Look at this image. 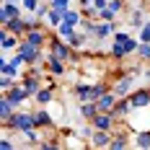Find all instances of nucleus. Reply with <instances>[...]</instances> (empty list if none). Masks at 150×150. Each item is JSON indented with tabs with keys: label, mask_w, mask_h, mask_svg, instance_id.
<instances>
[{
	"label": "nucleus",
	"mask_w": 150,
	"mask_h": 150,
	"mask_svg": "<svg viewBox=\"0 0 150 150\" xmlns=\"http://www.w3.org/2000/svg\"><path fill=\"white\" fill-rule=\"evenodd\" d=\"M3 75H11V78H16V75H18V67H16L11 60H3Z\"/></svg>",
	"instance_id": "b1692460"
},
{
	"label": "nucleus",
	"mask_w": 150,
	"mask_h": 150,
	"mask_svg": "<svg viewBox=\"0 0 150 150\" xmlns=\"http://www.w3.org/2000/svg\"><path fill=\"white\" fill-rule=\"evenodd\" d=\"M83 42H86V39H83L80 34H73V36H70V47H83Z\"/></svg>",
	"instance_id": "7c9ffc66"
},
{
	"label": "nucleus",
	"mask_w": 150,
	"mask_h": 150,
	"mask_svg": "<svg viewBox=\"0 0 150 150\" xmlns=\"http://www.w3.org/2000/svg\"><path fill=\"white\" fill-rule=\"evenodd\" d=\"M49 5H52V8H54V11H62V13H65V11H67V8H70V0H52V3H49Z\"/></svg>",
	"instance_id": "bb28decb"
},
{
	"label": "nucleus",
	"mask_w": 150,
	"mask_h": 150,
	"mask_svg": "<svg viewBox=\"0 0 150 150\" xmlns=\"http://www.w3.org/2000/svg\"><path fill=\"white\" fill-rule=\"evenodd\" d=\"M49 73H52V75H62V73H65L62 60H60V57H54V54L49 57Z\"/></svg>",
	"instance_id": "f3484780"
},
{
	"label": "nucleus",
	"mask_w": 150,
	"mask_h": 150,
	"mask_svg": "<svg viewBox=\"0 0 150 150\" xmlns=\"http://www.w3.org/2000/svg\"><path fill=\"white\" fill-rule=\"evenodd\" d=\"M11 62H13L16 67H21V65H23V62H26V60H23V57H21V54H16V57H13V60H11Z\"/></svg>",
	"instance_id": "58836bf2"
},
{
	"label": "nucleus",
	"mask_w": 150,
	"mask_h": 150,
	"mask_svg": "<svg viewBox=\"0 0 150 150\" xmlns=\"http://www.w3.org/2000/svg\"><path fill=\"white\" fill-rule=\"evenodd\" d=\"M13 109H16V104L8 98V96H3V101H0V122H3V124L13 117Z\"/></svg>",
	"instance_id": "1a4fd4ad"
},
{
	"label": "nucleus",
	"mask_w": 150,
	"mask_h": 150,
	"mask_svg": "<svg viewBox=\"0 0 150 150\" xmlns=\"http://www.w3.org/2000/svg\"><path fill=\"white\" fill-rule=\"evenodd\" d=\"M34 124H36V127L52 124V119H49V111H36V114H34Z\"/></svg>",
	"instance_id": "412c9836"
},
{
	"label": "nucleus",
	"mask_w": 150,
	"mask_h": 150,
	"mask_svg": "<svg viewBox=\"0 0 150 150\" xmlns=\"http://www.w3.org/2000/svg\"><path fill=\"white\" fill-rule=\"evenodd\" d=\"M137 54H140L142 60H150V44H148V42H140V47H137Z\"/></svg>",
	"instance_id": "a878e982"
},
{
	"label": "nucleus",
	"mask_w": 150,
	"mask_h": 150,
	"mask_svg": "<svg viewBox=\"0 0 150 150\" xmlns=\"http://www.w3.org/2000/svg\"><path fill=\"white\" fill-rule=\"evenodd\" d=\"M36 101H39V104H49V101H52V91L49 88H39L36 91Z\"/></svg>",
	"instance_id": "4be33fe9"
},
{
	"label": "nucleus",
	"mask_w": 150,
	"mask_h": 150,
	"mask_svg": "<svg viewBox=\"0 0 150 150\" xmlns=\"http://www.w3.org/2000/svg\"><path fill=\"white\" fill-rule=\"evenodd\" d=\"M23 135H26V140H29V142H36V140H39V135H36V129H34V127H31V129H26Z\"/></svg>",
	"instance_id": "473e14b6"
},
{
	"label": "nucleus",
	"mask_w": 150,
	"mask_h": 150,
	"mask_svg": "<svg viewBox=\"0 0 150 150\" xmlns=\"http://www.w3.org/2000/svg\"><path fill=\"white\" fill-rule=\"evenodd\" d=\"M5 96H8V98H11L16 106H18V104H23V101H26L29 91H26V86H13L11 91H5Z\"/></svg>",
	"instance_id": "39448f33"
},
{
	"label": "nucleus",
	"mask_w": 150,
	"mask_h": 150,
	"mask_svg": "<svg viewBox=\"0 0 150 150\" xmlns=\"http://www.w3.org/2000/svg\"><path fill=\"white\" fill-rule=\"evenodd\" d=\"M111 148H127V137H124V135L114 137V140H111Z\"/></svg>",
	"instance_id": "c756f323"
},
{
	"label": "nucleus",
	"mask_w": 150,
	"mask_h": 150,
	"mask_svg": "<svg viewBox=\"0 0 150 150\" xmlns=\"http://www.w3.org/2000/svg\"><path fill=\"white\" fill-rule=\"evenodd\" d=\"M62 21H65V23H73V26H78V23L83 21V16L78 13V11H70V8H67V11H65V18H62Z\"/></svg>",
	"instance_id": "6ab92c4d"
},
{
	"label": "nucleus",
	"mask_w": 150,
	"mask_h": 150,
	"mask_svg": "<svg viewBox=\"0 0 150 150\" xmlns=\"http://www.w3.org/2000/svg\"><path fill=\"white\" fill-rule=\"evenodd\" d=\"M111 34V23H96L93 26V36H98V39H104Z\"/></svg>",
	"instance_id": "aec40b11"
},
{
	"label": "nucleus",
	"mask_w": 150,
	"mask_h": 150,
	"mask_svg": "<svg viewBox=\"0 0 150 150\" xmlns=\"http://www.w3.org/2000/svg\"><path fill=\"white\" fill-rule=\"evenodd\" d=\"M96 114H98V104L96 101H83L80 104V117L83 119H93Z\"/></svg>",
	"instance_id": "9b49d317"
},
{
	"label": "nucleus",
	"mask_w": 150,
	"mask_h": 150,
	"mask_svg": "<svg viewBox=\"0 0 150 150\" xmlns=\"http://www.w3.org/2000/svg\"><path fill=\"white\" fill-rule=\"evenodd\" d=\"M18 54H21V57H23L26 62H31V65H34V62H39V57H42V54H39V47H36V44H31L29 39L18 44Z\"/></svg>",
	"instance_id": "f03ea898"
},
{
	"label": "nucleus",
	"mask_w": 150,
	"mask_h": 150,
	"mask_svg": "<svg viewBox=\"0 0 150 150\" xmlns=\"http://www.w3.org/2000/svg\"><path fill=\"white\" fill-rule=\"evenodd\" d=\"M75 96H78L80 101H91V86H78V88H75Z\"/></svg>",
	"instance_id": "5701e85b"
},
{
	"label": "nucleus",
	"mask_w": 150,
	"mask_h": 150,
	"mask_svg": "<svg viewBox=\"0 0 150 150\" xmlns=\"http://www.w3.org/2000/svg\"><path fill=\"white\" fill-rule=\"evenodd\" d=\"M109 8H111L114 13H119V8H122V0H109Z\"/></svg>",
	"instance_id": "c9c22d12"
},
{
	"label": "nucleus",
	"mask_w": 150,
	"mask_h": 150,
	"mask_svg": "<svg viewBox=\"0 0 150 150\" xmlns=\"http://www.w3.org/2000/svg\"><path fill=\"white\" fill-rule=\"evenodd\" d=\"M18 13H21V8H18L16 3H5V5H3V11H0V23H8V21L16 18Z\"/></svg>",
	"instance_id": "9d476101"
},
{
	"label": "nucleus",
	"mask_w": 150,
	"mask_h": 150,
	"mask_svg": "<svg viewBox=\"0 0 150 150\" xmlns=\"http://www.w3.org/2000/svg\"><path fill=\"white\" fill-rule=\"evenodd\" d=\"M0 145H3V148H5V150H11V148H13V142H11L8 137H3V142H0Z\"/></svg>",
	"instance_id": "ea45409f"
},
{
	"label": "nucleus",
	"mask_w": 150,
	"mask_h": 150,
	"mask_svg": "<svg viewBox=\"0 0 150 150\" xmlns=\"http://www.w3.org/2000/svg\"><path fill=\"white\" fill-rule=\"evenodd\" d=\"M91 145H93V148L111 145V135H109V129H96V132L91 135Z\"/></svg>",
	"instance_id": "423d86ee"
},
{
	"label": "nucleus",
	"mask_w": 150,
	"mask_h": 150,
	"mask_svg": "<svg viewBox=\"0 0 150 150\" xmlns=\"http://www.w3.org/2000/svg\"><path fill=\"white\" fill-rule=\"evenodd\" d=\"M49 11H52V5H49V8H47V5H39V8L34 11V16H36V18H42V16H47Z\"/></svg>",
	"instance_id": "2f4dec72"
},
{
	"label": "nucleus",
	"mask_w": 150,
	"mask_h": 150,
	"mask_svg": "<svg viewBox=\"0 0 150 150\" xmlns=\"http://www.w3.org/2000/svg\"><path fill=\"white\" fill-rule=\"evenodd\" d=\"M23 8L26 11H36L39 8V0H23Z\"/></svg>",
	"instance_id": "72a5a7b5"
},
{
	"label": "nucleus",
	"mask_w": 150,
	"mask_h": 150,
	"mask_svg": "<svg viewBox=\"0 0 150 150\" xmlns=\"http://www.w3.org/2000/svg\"><path fill=\"white\" fill-rule=\"evenodd\" d=\"M5 3H16V0H5Z\"/></svg>",
	"instance_id": "79ce46f5"
},
{
	"label": "nucleus",
	"mask_w": 150,
	"mask_h": 150,
	"mask_svg": "<svg viewBox=\"0 0 150 150\" xmlns=\"http://www.w3.org/2000/svg\"><path fill=\"white\" fill-rule=\"evenodd\" d=\"M52 54L60 57V60H67V57H70V47L62 44V42H57V39H52Z\"/></svg>",
	"instance_id": "ddd939ff"
},
{
	"label": "nucleus",
	"mask_w": 150,
	"mask_h": 150,
	"mask_svg": "<svg viewBox=\"0 0 150 150\" xmlns=\"http://www.w3.org/2000/svg\"><path fill=\"white\" fill-rule=\"evenodd\" d=\"M129 101H132V109H145L150 104V91H135V93H129Z\"/></svg>",
	"instance_id": "20e7f679"
},
{
	"label": "nucleus",
	"mask_w": 150,
	"mask_h": 150,
	"mask_svg": "<svg viewBox=\"0 0 150 150\" xmlns=\"http://www.w3.org/2000/svg\"><path fill=\"white\" fill-rule=\"evenodd\" d=\"M91 122H93V127H96V129H111L114 117H111V114H96Z\"/></svg>",
	"instance_id": "f8f14e48"
},
{
	"label": "nucleus",
	"mask_w": 150,
	"mask_h": 150,
	"mask_svg": "<svg viewBox=\"0 0 150 150\" xmlns=\"http://www.w3.org/2000/svg\"><path fill=\"white\" fill-rule=\"evenodd\" d=\"M132 23H135V26H140V23H142V13H140V11H135V13H132Z\"/></svg>",
	"instance_id": "e433bc0d"
},
{
	"label": "nucleus",
	"mask_w": 150,
	"mask_h": 150,
	"mask_svg": "<svg viewBox=\"0 0 150 150\" xmlns=\"http://www.w3.org/2000/svg\"><path fill=\"white\" fill-rule=\"evenodd\" d=\"M96 104H98V111H111L114 104H117V93H114V91H111V93L106 91L101 98H96Z\"/></svg>",
	"instance_id": "0eeeda50"
},
{
	"label": "nucleus",
	"mask_w": 150,
	"mask_h": 150,
	"mask_svg": "<svg viewBox=\"0 0 150 150\" xmlns=\"http://www.w3.org/2000/svg\"><path fill=\"white\" fill-rule=\"evenodd\" d=\"M11 86H13V78L11 75H3L0 78V91H11Z\"/></svg>",
	"instance_id": "c85d7f7f"
},
{
	"label": "nucleus",
	"mask_w": 150,
	"mask_h": 150,
	"mask_svg": "<svg viewBox=\"0 0 150 150\" xmlns=\"http://www.w3.org/2000/svg\"><path fill=\"white\" fill-rule=\"evenodd\" d=\"M73 34H75V26H73V23H65V21H62V23H60V36L70 39Z\"/></svg>",
	"instance_id": "393cba45"
},
{
	"label": "nucleus",
	"mask_w": 150,
	"mask_h": 150,
	"mask_svg": "<svg viewBox=\"0 0 150 150\" xmlns=\"http://www.w3.org/2000/svg\"><path fill=\"white\" fill-rule=\"evenodd\" d=\"M129 111H132V101L127 98V101H117V104H114V109H111L109 114H111L114 119H122V117H127Z\"/></svg>",
	"instance_id": "6e6552de"
},
{
	"label": "nucleus",
	"mask_w": 150,
	"mask_h": 150,
	"mask_svg": "<svg viewBox=\"0 0 150 150\" xmlns=\"http://www.w3.org/2000/svg\"><path fill=\"white\" fill-rule=\"evenodd\" d=\"M135 145H137V148H150V132H148V129H145V132L140 129V132L135 135Z\"/></svg>",
	"instance_id": "a211bd4d"
},
{
	"label": "nucleus",
	"mask_w": 150,
	"mask_h": 150,
	"mask_svg": "<svg viewBox=\"0 0 150 150\" xmlns=\"http://www.w3.org/2000/svg\"><path fill=\"white\" fill-rule=\"evenodd\" d=\"M0 44H3V49H13V47H18L16 34H11L8 29H3V34H0Z\"/></svg>",
	"instance_id": "4468645a"
},
{
	"label": "nucleus",
	"mask_w": 150,
	"mask_h": 150,
	"mask_svg": "<svg viewBox=\"0 0 150 150\" xmlns=\"http://www.w3.org/2000/svg\"><path fill=\"white\" fill-rule=\"evenodd\" d=\"M104 93H106V86H93V88H91V101H96V98H101Z\"/></svg>",
	"instance_id": "cd10ccee"
},
{
	"label": "nucleus",
	"mask_w": 150,
	"mask_h": 150,
	"mask_svg": "<svg viewBox=\"0 0 150 150\" xmlns=\"http://www.w3.org/2000/svg\"><path fill=\"white\" fill-rule=\"evenodd\" d=\"M129 86H132V78L127 75V78H122V80H117V83H114V93H117V96H127Z\"/></svg>",
	"instance_id": "2eb2a0df"
},
{
	"label": "nucleus",
	"mask_w": 150,
	"mask_h": 150,
	"mask_svg": "<svg viewBox=\"0 0 150 150\" xmlns=\"http://www.w3.org/2000/svg\"><path fill=\"white\" fill-rule=\"evenodd\" d=\"M3 127H13V129H21V132H26V129L36 127V124H34V114H26V111H13V117L5 122Z\"/></svg>",
	"instance_id": "f257e3e1"
},
{
	"label": "nucleus",
	"mask_w": 150,
	"mask_h": 150,
	"mask_svg": "<svg viewBox=\"0 0 150 150\" xmlns=\"http://www.w3.org/2000/svg\"><path fill=\"white\" fill-rule=\"evenodd\" d=\"M3 29H8L11 34H16V36H18V34H26L31 26H29V21H23L21 16H16V18H11L8 23H3Z\"/></svg>",
	"instance_id": "7ed1b4c3"
},
{
	"label": "nucleus",
	"mask_w": 150,
	"mask_h": 150,
	"mask_svg": "<svg viewBox=\"0 0 150 150\" xmlns=\"http://www.w3.org/2000/svg\"><path fill=\"white\" fill-rule=\"evenodd\" d=\"M140 39H142V42H150V23H148V26H142V31H140Z\"/></svg>",
	"instance_id": "f704fd0d"
},
{
	"label": "nucleus",
	"mask_w": 150,
	"mask_h": 150,
	"mask_svg": "<svg viewBox=\"0 0 150 150\" xmlns=\"http://www.w3.org/2000/svg\"><path fill=\"white\" fill-rule=\"evenodd\" d=\"M80 3H83V5H91V3H93V0H80Z\"/></svg>",
	"instance_id": "a19ab883"
},
{
	"label": "nucleus",
	"mask_w": 150,
	"mask_h": 150,
	"mask_svg": "<svg viewBox=\"0 0 150 150\" xmlns=\"http://www.w3.org/2000/svg\"><path fill=\"white\" fill-rule=\"evenodd\" d=\"M26 39H29L31 44H36V47L44 44V34H42V29H36V26H34V29H29V36H26Z\"/></svg>",
	"instance_id": "dca6fc26"
},
{
	"label": "nucleus",
	"mask_w": 150,
	"mask_h": 150,
	"mask_svg": "<svg viewBox=\"0 0 150 150\" xmlns=\"http://www.w3.org/2000/svg\"><path fill=\"white\" fill-rule=\"evenodd\" d=\"M124 39H129V36H127V31H117V36H114V42H124Z\"/></svg>",
	"instance_id": "4c0bfd02"
}]
</instances>
